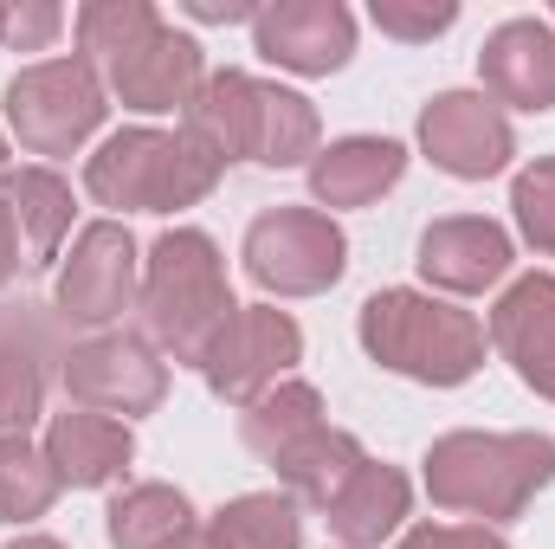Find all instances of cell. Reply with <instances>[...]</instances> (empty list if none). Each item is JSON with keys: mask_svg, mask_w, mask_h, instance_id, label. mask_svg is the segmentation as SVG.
I'll return each mask as SVG.
<instances>
[{"mask_svg": "<svg viewBox=\"0 0 555 549\" xmlns=\"http://www.w3.org/2000/svg\"><path fill=\"white\" fill-rule=\"evenodd\" d=\"M555 478V439L543 433H446L426 452V491L439 511L485 524L517 518Z\"/></svg>", "mask_w": 555, "mask_h": 549, "instance_id": "6da1fadb", "label": "cell"}, {"mask_svg": "<svg viewBox=\"0 0 555 549\" xmlns=\"http://www.w3.org/2000/svg\"><path fill=\"white\" fill-rule=\"evenodd\" d=\"M233 310L240 304H233V284H227V259L207 233L181 227V233L155 240L149 272H142V323L175 362L201 369V356L233 323Z\"/></svg>", "mask_w": 555, "mask_h": 549, "instance_id": "7a4b0ae2", "label": "cell"}, {"mask_svg": "<svg viewBox=\"0 0 555 549\" xmlns=\"http://www.w3.org/2000/svg\"><path fill=\"white\" fill-rule=\"evenodd\" d=\"M362 349L426 388H459L485 362V323L426 291H375L362 304Z\"/></svg>", "mask_w": 555, "mask_h": 549, "instance_id": "3957f363", "label": "cell"}, {"mask_svg": "<svg viewBox=\"0 0 555 549\" xmlns=\"http://www.w3.org/2000/svg\"><path fill=\"white\" fill-rule=\"evenodd\" d=\"M227 175V162L207 149L201 137H162V130H124L111 137L91 168H85V188L104 201V207H124V214H175V207H194L214 194V181Z\"/></svg>", "mask_w": 555, "mask_h": 549, "instance_id": "277c9868", "label": "cell"}, {"mask_svg": "<svg viewBox=\"0 0 555 549\" xmlns=\"http://www.w3.org/2000/svg\"><path fill=\"white\" fill-rule=\"evenodd\" d=\"M7 117H13V137L33 155H72L104 124V85H98L91 59H78V52L46 59L7 85Z\"/></svg>", "mask_w": 555, "mask_h": 549, "instance_id": "5b68a950", "label": "cell"}, {"mask_svg": "<svg viewBox=\"0 0 555 549\" xmlns=\"http://www.w3.org/2000/svg\"><path fill=\"white\" fill-rule=\"evenodd\" d=\"M349 240L330 214L317 207H272L246 233V272L278 297H317L343 278Z\"/></svg>", "mask_w": 555, "mask_h": 549, "instance_id": "8992f818", "label": "cell"}, {"mask_svg": "<svg viewBox=\"0 0 555 549\" xmlns=\"http://www.w3.org/2000/svg\"><path fill=\"white\" fill-rule=\"evenodd\" d=\"M304 356V336L297 323L272 310V304H253V310H233V323L214 336V349L201 356V375L220 401H240L253 408L266 388H278V375Z\"/></svg>", "mask_w": 555, "mask_h": 549, "instance_id": "52a82bcc", "label": "cell"}, {"mask_svg": "<svg viewBox=\"0 0 555 549\" xmlns=\"http://www.w3.org/2000/svg\"><path fill=\"white\" fill-rule=\"evenodd\" d=\"M65 388L72 401L91 413H111V420H130V413H155L168 395V369L155 362V349L142 336H91V343H72L65 349Z\"/></svg>", "mask_w": 555, "mask_h": 549, "instance_id": "ba28073f", "label": "cell"}, {"mask_svg": "<svg viewBox=\"0 0 555 549\" xmlns=\"http://www.w3.org/2000/svg\"><path fill=\"white\" fill-rule=\"evenodd\" d=\"M420 142L446 175L485 181V175H498L511 162V117L485 91H446V98H433L420 111Z\"/></svg>", "mask_w": 555, "mask_h": 549, "instance_id": "9c48e42d", "label": "cell"}, {"mask_svg": "<svg viewBox=\"0 0 555 549\" xmlns=\"http://www.w3.org/2000/svg\"><path fill=\"white\" fill-rule=\"evenodd\" d=\"M137 297V240L117 220H98L78 233L72 266L59 272V317L65 323H111Z\"/></svg>", "mask_w": 555, "mask_h": 549, "instance_id": "30bf717a", "label": "cell"}, {"mask_svg": "<svg viewBox=\"0 0 555 549\" xmlns=\"http://www.w3.org/2000/svg\"><path fill=\"white\" fill-rule=\"evenodd\" d=\"M253 39L259 52L284 65V72H304V78H323L336 65H349L356 52V20L343 0H284L253 13Z\"/></svg>", "mask_w": 555, "mask_h": 549, "instance_id": "8fae6325", "label": "cell"}, {"mask_svg": "<svg viewBox=\"0 0 555 549\" xmlns=\"http://www.w3.org/2000/svg\"><path fill=\"white\" fill-rule=\"evenodd\" d=\"M52 356H59V330H52L46 304H7L0 310V439H13L39 420Z\"/></svg>", "mask_w": 555, "mask_h": 549, "instance_id": "7c38bea8", "label": "cell"}, {"mask_svg": "<svg viewBox=\"0 0 555 549\" xmlns=\"http://www.w3.org/2000/svg\"><path fill=\"white\" fill-rule=\"evenodd\" d=\"M104 72H111V91L130 111H175V104H194V91H201V46L155 20L137 46L117 52Z\"/></svg>", "mask_w": 555, "mask_h": 549, "instance_id": "4fadbf2b", "label": "cell"}, {"mask_svg": "<svg viewBox=\"0 0 555 549\" xmlns=\"http://www.w3.org/2000/svg\"><path fill=\"white\" fill-rule=\"evenodd\" d=\"M491 343L504 349V362L555 401V272L517 278L498 310H491Z\"/></svg>", "mask_w": 555, "mask_h": 549, "instance_id": "5bb4252c", "label": "cell"}, {"mask_svg": "<svg viewBox=\"0 0 555 549\" xmlns=\"http://www.w3.org/2000/svg\"><path fill=\"white\" fill-rule=\"evenodd\" d=\"M478 72L498 104L517 111H555V26L550 20H511L485 39Z\"/></svg>", "mask_w": 555, "mask_h": 549, "instance_id": "9a60e30c", "label": "cell"}, {"mask_svg": "<svg viewBox=\"0 0 555 549\" xmlns=\"http://www.w3.org/2000/svg\"><path fill=\"white\" fill-rule=\"evenodd\" d=\"M420 272L439 291H485L511 272V233L485 214H459V220H433L420 240Z\"/></svg>", "mask_w": 555, "mask_h": 549, "instance_id": "2e32d148", "label": "cell"}, {"mask_svg": "<svg viewBox=\"0 0 555 549\" xmlns=\"http://www.w3.org/2000/svg\"><path fill=\"white\" fill-rule=\"evenodd\" d=\"M46 459L59 472V485H111L124 478V465L137 459V439H130V420H111V413L91 408H65L52 426H46Z\"/></svg>", "mask_w": 555, "mask_h": 549, "instance_id": "e0dca14e", "label": "cell"}, {"mask_svg": "<svg viewBox=\"0 0 555 549\" xmlns=\"http://www.w3.org/2000/svg\"><path fill=\"white\" fill-rule=\"evenodd\" d=\"M266 130V85L246 72H214L201 78L194 104H188V137H201L220 162H253Z\"/></svg>", "mask_w": 555, "mask_h": 549, "instance_id": "ac0fdd59", "label": "cell"}, {"mask_svg": "<svg viewBox=\"0 0 555 549\" xmlns=\"http://www.w3.org/2000/svg\"><path fill=\"white\" fill-rule=\"evenodd\" d=\"M401 168H408V149L388 142V137L330 142V149H317V162H310V194H317L323 207H369V201H382V194L401 181Z\"/></svg>", "mask_w": 555, "mask_h": 549, "instance_id": "d6986e66", "label": "cell"}, {"mask_svg": "<svg viewBox=\"0 0 555 549\" xmlns=\"http://www.w3.org/2000/svg\"><path fill=\"white\" fill-rule=\"evenodd\" d=\"M408 518V478L395 465H362L336 498H330V531L343 537V549H382Z\"/></svg>", "mask_w": 555, "mask_h": 549, "instance_id": "ffe728a7", "label": "cell"}, {"mask_svg": "<svg viewBox=\"0 0 555 549\" xmlns=\"http://www.w3.org/2000/svg\"><path fill=\"white\" fill-rule=\"evenodd\" d=\"M362 465H369V459H362L356 433H343V426H317L310 439H297V446L278 459V478L291 485V498H310V505L330 511V498H336Z\"/></svg>", "mask_w": 555, "mask_h": 549, "instance_id": "44dd1931", "label": "cell"}, {"mask_svg": "<svg viewBox=\"0 0 555 549\" xmlns=\"http://www.w3.org/2000/svg\"><path fill=\"white\" fill-rule=\"evenodd\" d=\"M317 426H330V420H323V401H317L310 382H278V388H266V395L246 408V420H240L246 446H253L259 459H272V465L297 446V439H310Z\"/></svg>", "mask_w": 555, "mask_h": 549, "instance_id": "7402d4cb", "label": "cell"}, {"mask_svg": "<svg viewBox=\"0 0 555 549\" xmlns=\"http://www.w3.org/2000/svg\"><path fill=\"white\" fill-rule=\"evenodd\" d=\"M0 194H7V207H13V220H20V233H26V246H33V266H52V253H59V240H65V227H72V188H65L52 168H13Z\"/></svg>", "mask_w": 555, "mask_h": 549, "instance_id": "603a6c76", "label": "cell"}, {"mask_svg": "<svg viewBox=\"0 0 555 549\" xmlns=\"http://www.w3.org/2000/svg\"><path fill=\"white\" fill-rule=\"evenodd\" d=\"M194 531V511L175 485H130L111 505V544L117 549H175Z\"/></svg>", "mask_w": 555, "mask_h": 549, "instance_id": "cb8c5ba5", "label": "cell"}, {"mask_svg": "<svg viewBox=\"0 0 555 549\" xmlns=\"http://www.w3.org/2000/svg\"><path fill=\"white\" fill-rule=\"evenodd\" d=\"M214 531H220L227 549H297L304 518H297V498L291 491H253V498H233L214 518Z\"/></svg>", "mask_w": 555, "mask_h": 549, "instance_id": "d4e9b609", "label": "cell"}, {"mask_svg": "<svg viewBox=\"0 0 555 549\" xmlns=\"http://www.w3.org/2000/svg\"><path fill=\"white\" fill-rule=\"evenodd\" d=\"M59 498V472L39 446H26V433L0 439V524H33L46 518Z\"/></svg>", "mask_w": 555, "mask_h": 549, "instance_id": "484cf974", "label": "cell"}, {"mask_svg": "<svg viewBox=\"0 0 555 549\" xmlns=\"http://www.w3.org/2000/svg\"><path fill=\"white\" fill-rule=\"evenodd\" d=\"M304 155H317V111H310V98L266 85V130H259V155H253V162H266V168H297Z\"/></svg>", "mask_w": 555, "mask_h": 549, "instance_id": "4316f807", "label": "cell"}, {"mask_svg": "<svg viewBox=\"0 0 555 549\" xmlns=\"http://www.w3.org/2000/svg\"><path fill=\"white\" fill-rule=\"evenodd\" d=\"M149 26H155V7H142V0H98V7L78 13V39H85V52L104 59V65H111L117 52H130Z\"/></svg>", "mask_w": 555, "mask_h": 549, "instance_id": "83f0119b", "label": "cell"}, {"mask_svg": "<svg viewBox=\"0 0 555 549\" xmlns=\"http://www.w3.org/2000/svg\"><path fill=\"white\" fill-rule=\"evenodd\" d=\"M511 207H517V227L537 253H555V155H543L537 168L517 175L511 188Z\"/></svg>", "mask_w": 555, "mask_h": 549, "instance_id": "f1b7e54d", "label": "cell"}, {"mask_svg": "<svg viewBox=\"0 0 555 549\" xmlns=\"http://www.w3.org/2000/svg\"><path fill=\"white\" fill-rule=\"evenodd\" d=\"M65 26V13L59 7H46V0H26V7H0V46H20V52H39V46H52V33Z\"/></svg>", "mask_w": 555, "mask_h": 549, "instance_id": "f546056e", "label": "cell"}, {"mask_svg": "<svg viewBox=\"0 0 555 549\" xmlns=\"http://www.w3.org/2000/svg\"><path fill=\"white\" fill-rule=\"evenodd\" d=\"M459 20V7H401V0H375V26L395 39H433Z\"/></svg>", "mask_w": 555, "mask_h": 549, "instance_id": "4dcf8cb0", "label": "cell"}, {"mask_svg": "<svg viewBox=\"0 0 555 549\" xmlns=\"http://www.w3.org/2000/svg\"><path fill=\"white\" fill-rule=\"evenodd\" d=\"M401 549H511V544L485 524H420Z\"/></svg>", "mask_w": 555, "mask_h": 549, "instance_id": "1f68e13d", "label": "cell"}, {"mask_svg": "<svg viewBox=\"0 0 555 549\" xmlns=\"http://www.w3.org/2000/svg\"><path fill=\"white\" fill-rule=\"evenodd\" d=\"M20 272V220H13V207H7V194H0V284Z\"/></svg>", "mask_w": 555, "mask_h": 549, "instance_id": "d6a6232c", "label": "cell"}, {"mask_svg": "<svg viewBox=\"0 0 555 549\" xmlns=\"http://www.w3.org/2000/svg\"><path fill=\"white\" fill-rule=\"evenodd\" d=\"M175 549H227V544H220V531H214V524H207V531L194 524V531H188V537H181Z\"/></svg>", "mask_w": 555, "mask_h": 549, "instance_id": "836d02e7", "label": "cell"}, {"mask_svg": "<svg viewBox=\"0 0 555 549\" xmlns=\"http://www.w3.org/2000/svg\"><path fill=\"white\" fill-rule=\"evenodd\" d=\"M7 549H65V544H52V537H13Z\"/></svg>", "mask_w": 555, "mask_h": 549, "instance_id": "e575fe53", "label": "cell"}, {"mask_svg": "<svg viewBox=\"0 0 555 549\" xmlns=\"http://www.w3.org/2000/svg\"><path fill=\"white\" fill-rule=\"evenodd\" d=\"M0 181H7V142H0Z\"/></svg>", "mask_w": 555, "mask_h": 549, "instance_id": "d590c367", "label": "cell"}]
</instances>
